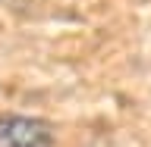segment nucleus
<instances>
[{"label":"nucleus","mask_w":151,"mask_h":147,"mask_svg":"<svg viewBox=\"0 0 151 147\" xmlns=\"http://www.w3.org/2000/svg\"><path fill=\"white\" fill-rule=\"evenodd\" d=\"M54 129L35 116H0V147H50Z\"/></svg>","instance_id":"nucleus-1"}]
</instances>
